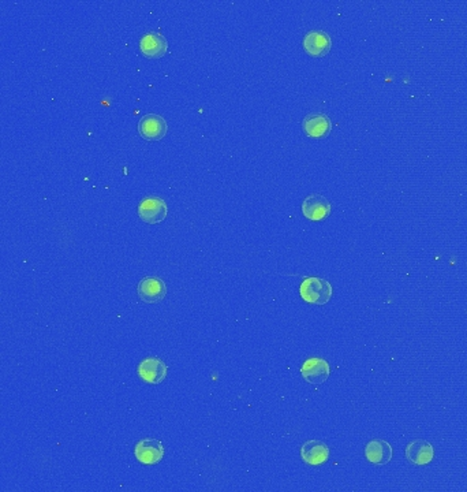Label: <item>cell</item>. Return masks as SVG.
Masks as SVG:
<instances>
[{
    "mask_svg": "<svg viewBox=\"0 0 467 492\" xmlns=\"http://www.w3.org/2000/svg\"><path fill=\"white\" fill-rule=\"evenodd\" d=\"M333 288L326 279L311 276L306 278L299 286V296L311 305H326L332 298Z\"/></svg>",
    "mask_w": 467,
    "mask_h": 492,
    "instance_id": "cell-1",
    "label": "cell"
},
{
    "mask_svg": "<svg viewBox=\"0 0 467 492\" xmlns=\"http://www.w3.org/2000/svg\"><path fill=\"white\" fill-rule=\"evenodd\" d=\"M169 208L160 197H146L139 206V216L142 222L148 224H159L167 218Z\"/></svg>",
    "mask_w": 467,
    "mask_h": 492,
    "instance_id": "cell-2",
    "label": "cell"
},
{
    "mask_svg": "<svg viewBox=\"0 0 467 492\" xmlns=\"http://www.w3.org/2000/svg\"><path fill=\"white\" fill-rule=\"evenodd\" d=\"M169 125L166 119L157 114H146L141 118L139 122V131L144 140L148 141H159L167 133Z\"/></svg>",
    "mask_w": 467,
    "mask_h": 492,
    "instance_id": "cell-3",
    "label": "cell"
},
{
    "mask_svg": "<svg viewBox=\"0 0 467 492\" xmlns=\"http://www.w3.org/2000/svg\"><path fill=\"white\" fill-rule=\"evenodd\" d=\"M169 373V366L157 357H148L142 360L139 366V375L141 379L149 384H160L166 381Z\"/></svg>",
    "mask_w": 467,
    "mask_h": 492,
    "instance_id": "cell-4",
    "label": "cell"
},
{
    "mask_svg": "<svg viewBox=\"0 0 467 492\" xmlns=\"http://www.w3.org/2000/svg\"><path fill=\"white\" fill-rule=\"evenodd\" d=\"M331 209H332L331 203H329L327 197L317 194V193L308 196L302 203V212H303L305 218H308L309 221H313V222L327 219L329 214H331Z\"/></svg>",
    "mask_w": 467,
    "mask_h": 492,
    "instance_id": "cell-5",
    "label": "cell"
},
{
    "mask_svg": "<svg viewBox=\"0 0 467 492\" xmlns=\"http://www.w3.org/2000/svg\"><path fill=\"white\" fill-rule=\"evenodd\" d=\"M134 456L144 465H157L164 457V447L157 439H142L134 447Z\"/></svg>",
    "mask_w": 467,
    "mask_h": 492,
    "instance_id": "cell-6",
    "label": "cell"
},
{
    "mask_svg": "<svg viewBox=\"0 0 467 492\" xmlns=\"http://www.w3.org/2000/svg\"><path fill=\"white\" fill-rule=\"evenodd\" d=\"M137 291H139L141 301L146 302V303H157L164 300L167 294V287L160 278L146 276L139 283Z\"/></svg>",
    "mask_w": 467,
    "mask_h": 492,
    "instance_id": "cell-7",
    "label": "cell"
},
{
    "mask_svg": "<svg viewBox=\"0 0 467 492\" xmlns=\"http://www.w3.org/2000/svg\"><path fill=\"white\" fill-rule=\"evenodd\" d=\"M301 375L311 384H323L331 375V368L324 358L313 357L303 363L301 368Z\"/></svg>",
    "mask_w": 467,
    "mask_h": 492,
    "instance_id": "cell-8",
    "label": "cell"
},
{
    "mask_svg": "<svg viewBox=\"0 0 467 492\" xmlns=\"http://www.w3.org/2000/svg\"><path fill=\"white\" fill-rule=\"evenodd\" d=\"M140 49L144 56L151 59H159L167 54L169 41L160 33H146L141 37Z\"/></svg>",
    "mask_w": 467,
    "mask_h": 492,
    "instance_id": "cell-9",
    "label": "cell"
},
{
    "mask_svg": "<svg viewBox=\"0 0 467 492\" xmlns=\"http://www.w3.org/2000/svg\"><path fill=\"white\" fill-rule=\"evenodd\" d=\"M332 47V39L323 31H313L306 33L303 39V48L313 58L326 56Z\"/></svg>",
    "mask_w": 467,
    "mask_h": 492,
    "instance_id": "cell-10",
    "label": "cell"
},
{
    "mask_svg": "<svg viewBox=\"0 0 467 492\" xmlns=\"http://www.w3.org/2000/svg\"><path fill=\"white\" fill-rule=\"evenodd\" d=\"M303 131L311 139H326L332 130V122L326 114L314 112L306 115L302 122Z\"/></svg>",
    "mask_w": 467,
    "mask_h": 492,
    "instance_id": "cell-11",
    "label": "cell"
},
{
    "mask_svg": "<svg viewBox=\"0 0 467 492\" xmlns=\"http://www.w3.org/2000/svg\"><path fill=\"white\" fill-rule=\"evenodd\" d=\"M406 458L414 465L425 466L435 458L433 446L426 441L416 439L406 447Z\"/></svg>",
    "mask_w": 467,
    "mask_h": 492,
    "instance_id": "cell-12",
    "label": "cell"
},
{
    "mask_svg": "<svg viewBox=\"0 0 467 492\" xmlns=\"http://www.w3.org/2000/svg\"><path fill=\"white\" fill-rule=\"evenodd\" d=\"M301 457L308 465L320 466L329 458V448L321 441H308L301 448Z\"/></svg>",
    "mask_w": 467,
    "mask_h": 492,
    "instance_id": "cell-13",
    "label": "cell"
},
{
    "mask_svg": "<svg viewBox=\"0 0 467 492\" xmlns=\"http://www.w3.org/2000/svg\"><path fill=\"white\" fill-rule=\"evenodd\" d=\"M392 447L388 442L383 441V439H374L371 441L366 447H365V457L369 462H372L373 465H387L392 460Z\"/></svg>",
    "mask_w": 467,
    "mask_h": 492,
    "instance_id": "cell-14",
    "label": "cell"
}]
</instances>
